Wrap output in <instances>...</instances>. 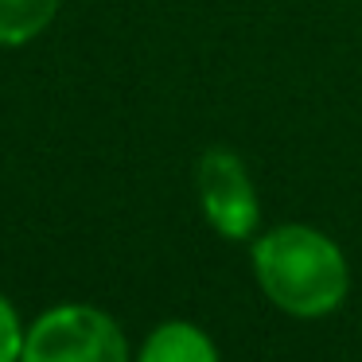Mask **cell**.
Returning a JSON list of instances; mask_svg holds the SVG:
<instances>
[{
    "mask_svg": "<svg viewBox=\"0 0 362 362\" xmlns=\"http://www.w3.org/2000/svg\"><path fill=\"white\" fill-rule=\"evenodd\" d=\"M253 276L281 312L320 320L335 312L351 288L346 257L323 230L284 222L253 242Z\"/></svg>",
    "mask_w": 362,
    "mask_h": 362,
    "instance_id": "obj_1",
    "label": "cell"
},
{
    "mask_svg": "<svg viewBox=\"0 0 362 362\" xmlns=\"http://www.w3.org/2000/svg\"><path fill=\"white\" fill-rule=\"evenodd\" d=\"M20 362H129V343L110 312L59 304L32 320Z\"/></svg>",
    "mask_w": 362,
    "mask_h": 362,
    "instance_id": "obj_2",
    "label": "cell"
},
{
    "mask_svg": "<svg viewBox=\"0 0 362 362\" xmlns=\"http://www.w3.org/2000/svg\"><path fill=\"white\" fill-rule=\"evenodd\" d=\"M195 191L206 222L226 242H245L261 226V203L242 156L230 148H206L195 164Z\"/></svg>",
    "mask_w": 362,
    "mask_h": 362,
    "instance_id": "obj_3",
    "label": "cell"
},
{
    "mask_svg": "<svg viewBox=\"0 0 362 362\" xmlns=\"http://www.w3.org/2000/svg\"><path fill=\"white\" fill-rule=\"evenodd\" d=\"M136 362H218L214 339L187 320H164L144 339Z\"/></svg>",
    "mask_w": 362,
    "mask_h": 362,
    "instance_id": "obj_4",
    "label": "cell"
},
{
    "mask_svg": "<svg viewBox=\"0 0 362 362\" xmlns=\"http://www.w3.org/2000/svg\"><path fill=\"white\" fill-rule=\"evenodd\" d=\"M63 0H0V47H24L51 28Z\"/></svg>",
    "mask_w": 362,
    "mask_h": 362,
    "instance_id": "obj_5",
    "label": "cell"
},
{
    "mask_svg": "<svg viewBox=\"0 0 362 362\" xmlns=\"http://www.w3.org/2000/svg\"><path fill=\"white\" fill-rule=\"evenodd\" d=\"M24 335H28V327L20 323L16 308L0 296V362H20V354H24Z\"/></svg>",
    "mask_w": 362,
    "mask_h": 362,
    "instance_id": "obj_6",
    "label": "cell"
}]
</instances>
